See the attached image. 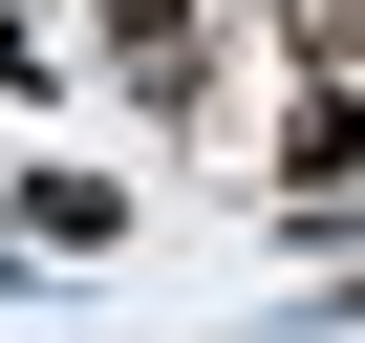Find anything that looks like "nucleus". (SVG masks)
Wrapping results in <instances>:
<instances>
[{
	"mask_svg": "<svg viewBox=\"0 0 365 343\" xmlns=\"http://www.w3.org/2000/svg\"><path fill=\"white\" fill-rule=\"evenodd\" d=\"M194 22H215V0H108V65L129 86H194Z\"/></svg>",
	"mask_w": 365,
	"mask_h": 343,
	"instance_id": "f257e3e1",
	"label": "nucleus"
}]
</instances>
